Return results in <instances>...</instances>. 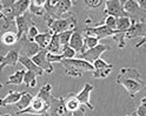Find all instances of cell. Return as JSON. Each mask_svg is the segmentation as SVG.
Returning a JSON list of instances; mask_svg holds the SVG:
<instances>
[{
  "label": "cell",
  "mask_w": 146,
  "mask_h": 116,
  "mask_svg": "<svg viewBox=\"0 0 146 116\" xmlns=\"http://www.w3.org/2000/svg\"><path fill=\"white\" fill-rule=\"evenodd\" d=\"M146 34V22L144 21H137L135 19H132V25L125 33V40H131L134 38L144 37Z\"/></svg>",
  "instance_id": "12"
},
{
  "label": "cell",
  "mask_w": 146,
  "mask_h": 116,
  "mask_svg": "<svg viewBox=\"0 0 146 116\" xmlns=\"http://www.w3.org/2000/svg\"><path fill=\"white\" fill-rule=\"evenodd\" d=\"M115 82L117 85L123 86L132 99H135L140 92L146 90V81L141 79L140 73L135 68L123 67L115 79Z\"/></svg>",
  "instance_id": "1"
},
{
  "label": "cell",
  "mask_w": 146,
  "mask_h": 116,
  "mask_svg": "<svg viewBox=\"0 0 146 116\" xmlns=\"http://www.w3.org/2000/svg\"><path fill=\"white\" fill-rule=\"evenodd\" d=\"M86 33V32H85ZM99 39L97 37H94V35L92 34H90V33H86L84 35V52L87 50V49H91V48H93L96 46H98L99 45ZM83 52V53H84Z\"/></svg>",
  "instance_id": "29"
},
{
  "label": "cell",
  "mask_w": 146,
  "mask_h": 116,
  "mask_svg": "<svg viewBox=\"0 0 146 116\" xmlns=\"http://www.w3.org/2000/svg\"><path fill=\"white\" fill-rule=\"evenodd\" d=\"M47 26L50 27L51 32L53 34H60L62 32L70 31L68 28L72 27L73 29L77 26V19L74 14H70L67 18H62V19H52V18H46Z\"/></svg>",
  "instance_id": "3"
},
{
  "label": "cell",
  "mask_w": 146,
  "mask_h": 116,
  "mask_svg": "<svg viewBox=\"0 0 146 116\" xmlns=\"http://www.w3.org/2000/svg\"><path fill=\"white\" fill-rule=\"evenodd\" d=\"M52 35H53V33L51 31L50 32H45V33H39L34 38V42L38 45L41 49H46L50 41H51V39H52Z\"/></svg>",
  "instance_id": "23"
},
{
  "label": "cell",
  "mask_w": 146,
  "mask_h": 116,
  "mask_svg": "<svg viewBox=\"0 0 146 116\" xmlns=\"http://www.w3.org/2000/svg\"><path fill=\"white\" fill-rule=\"evenodd\" d=\"M61 49H62V47L60 45L59 34H53L46 50L48 53H52V54H61Z\"/></svg>",
  "instance_id": "26"
},
{
  "label": "cell",
  "mask_w": 146,
  "mask_h": 116,
  "mask_svg": "<svg viewBox=\"0 0 146 116\" xmlns=\"http://www.w3.org/2000/svg\"><path fill=\"white\" fill-rule=\"evenodd\" d=\"M73 3L71 0H59L57 3L56 7L53 11V19H62V16L65 14H70L68 11L71 10Z\"/></svg>",
  "instance_id": "16"
},
{
  "label": "cell",
  "mask_w": 146,
  "mask_h": 116,
  "mask_svg": "<svg viewBox=\"0 0 146 116\" xmlns=\"http://www.w3.org/2000/svg\"><path fill=\"white\" fill-rule=\"evenodd\" d=\"M86 33H90L97 37L99 40L102 39H105V38H108V37H113L115 34V31L107 27L105 25H100V26H93V27H86L84 29Z\"/></svg>",
  "instance_id": "15"
},
{
  "label": "cell",
  "mask_w": 146,
  "mask_h": 116,
  "mask_svg": "<svg viewBox=\"0 0 146 116\" xmlns=\"http://www.w3.org/2000/svg\"><path fill=\"white\" fill-rule=\"evenodd\" d=\"M3 87H4V85H3L1 82H0V90H1V89H3Z\"/></svg>",
  "instance_id": "45"
},
{
  "label": "cell",
  "mask_w": 146,
  "mask_h": 116,
  "mask_svg": "<svg viewBox=\"0 0 146 116\" xmlns=\"http://www.w3.org/2000/svg\"><path fill=\"white\" fill-rule=\"evenodd\" d=\"M93 77L94 79H106L111 70L113 69V65L108 64L102 58L98 59L97 61L93 62Z\"/></svg>",
  "instance_id": "8"
},
{
  "label": "cell",
  "mask_w": 146,
  "mask_h": 116,
  "mask_svg": "<svg viewBox=\"0 0 146 116\" xmlns=\"http://www.w3.org/2000/svg\"><path fill=\"white\" fill-rule=\"evenodd\" d=\"M65 106H66L67 110L71 111V113H74V111H77L81 108V104L78 101L77 96L74 94H70L65 97Z\"/></svg>",
  "instance_id": "25"
},
{
  "label": "cell",
  "mask_w": 146,
  "mask_h": 116,
  "mask_svg": "<svg viewBox=\"0 0 146 116\" xmlns=\"http://www.w3.org/2000/svg\"><path fill=\"white\" fill-rule=\"evenodd\" d=\"M84 4L90 10H97V8H100L103 5H105V1L104 0H85Z\"/></svg>",
  "instance_id": "34"
},
{
  "label": "cell",
  "mask_w": 146,
  "mask_h": 116,
  "mask_svg": "<svg viewBox=\"0 0 146 116\" xmlns=\"http://www.w3.org/2000/svg\"><path fill=\"white\" fill-rule=\"evenodd\" d=\"M50 116H71L72 113L67 110L65 106V97H54L52 96L48 108Z\"/></svg>",
  "instance_id": "6"
},
{
  "label": "cell",
  "mask_w": 146,
  "mask_h": 116,
  "mask_svg": "<svg viewBox=\"0 0 146 116\" xmlns=\"http://www.w3.org/2000/svg\"><path fill=\"white\" fill-rule=\"evenodd\" d=\"M19 58H20V50L18 46L17 48L8 50L6 55L0 56V72H3L6 66H10V67L15 66L19 62Z\"/></svg>",
  "instance_id": "11"
},
{
  "label": "cell",
  "mask_w": 146,
  "mask_h": 116,
  "mask_svg": "<svg viewBox=\"0 0 146 116\" xmlns=\"http://www.w3.org/2000/svg\"><path fill=\"white\" fill-rule=\"evenodd\" d=\"M123 8L125 13L127 14V16L132 18V19H134V16L139 15L141 13L137 0H125V1H123Z\"/></svg>",
  "instance_id": "17"
},
{
  "label": "cell",
  "mask_w": 146,
  "mask_h": 116,
  "mask_svg": "<svg viewBox=\"0 0 146 116\" xmlns=\"http://www.w3.org/2000/svg\"><path fill=\"white\" fill-rule=\"evenodd\" d=\"M30 4H31V0H18V1H14L12 6V15L14 18L24 15L29 11Z\"/></svg>",
  "instance_id": "19"
},
{
  "label": "cell",
  "mask_w": 146,
  "mask_h": 116,
  "mask_svg": "<svg viewBox=\"0 0 146 116\" xmlns=\"http://www.w3.org/2000/svg\"><path fill=\"white\" fill-rule=\"evenodd\" d=\"M24 83L26 85V87L29 88H35L36 86V75L33 72H25V76H24Z\"/></svg>",
  "instance_id": "32"
},
{
  "label": "cell",
  "mask_w": 146,
  "mask_h": 116,
  "mask_svg": "<svg viewBox=\"0 0 146 116\" xmlns=\"http://www.w3.org/2000/svg\"><path fill=\"white\" fill-rule=\"evenodd\" d=\"M68 46L74 49L76 53L77 52H79V53L84 52V37L79 31H76L74 33L72 34Z\"/></svg>",
  "instance_id": "18"
},
{
  "label": "cell",
  "mask_w": 146,
  "mask_h": 116,
  "mask_svg": "<svg viewBox=\"0 0 146 116\" xmlns=\"http://www.w3.org/2000/svg\"><path fill=\"white\" fill-rule=\"evenodd\" d=\"M132 25V18L129 16H123V18H118L117 19V26H115V31L119 33H126L129 31V28Z\"/></svg>",
  "instance_id": "27"
},
{
  "label": "cell",
  "mask_w": 146,
  "mask_h": 116,
  "mask_svg": "<svg viewBox=\"0 0 146 116\" xmlns=\"http://www.w3.org/2000/svg\"><path fill=\"white\" fill-rule=\"evenodd\" d=\"M71 116H85V109L83 108V107H81L79 110H77V111H74V113H72Z\"/></svg>",
  "instance_id": "42"
},
{
  "label": "cell",
  "mask_w": 146,
  "mask_h": 116,
  "mask_svg": "<svg viewBox=\"0 0 146 116\" xmlns=\"http://www.w3.org/2000/svg\"><path fill=\"white\" fill-rule=\"evenodd\" d=\"M32 61L38 66L40 69H42L44 72H46L51 74L53 72V65L47 60V50L46 49H41L38 54H35L32 58Z\"/></svg>",
  "instance_id": "13"
},
{
  "label": "cell",
  "mask_w": 146,
  "mask_h": 116,
  "mask_svg": "<svg viewBox=\"0 0 146 116\" xmlns=\"http://www.w3.org/2000/svg\"><path fill=\"white\" fill-rule=\"evenodd\" d=\"M24 92H8V94L4 97L0 99V107H7L11 104H17L21 99V96L24 95Z\"/></svg>",
  "instance_id": "21"
},
{
  "label": "cell",
  "mask_w": 146,
  "mask_h": 116,
  "mask_svg": "<svg viewBox=\"0 0 146 116\" xmlns=\"http://www.w3.org/2000/svg\"><path fill=\"white\" fill-rule=\"evenodd\" d=\"M143 46H146V34L143 37V39L135 45V48H141Z\"/></svg>",
  "instance_id": "41"
},
{
  "label": "cell",
  "mask_w": 146,
  "mask_h": 116,
  "mask_svg": "<svg viewBox=\"0 0 146 116\" xmlns=\"http://www.w3.org/2000/svg\"><path fill=\"white\" fill-rule=\"evenodd\" d=\"M135 113L138 116H146V96L140 100V104L135 109Z\"/></svg>",
  "instance_id": "38"
},
{
  "label": "cell",
  "mask_w": 146,
  "mask_h": 116,
  "mask_svg": "<svg viewBox=\"0 0 146 116\" xmlns=\"http://www.w3.org/2000/svg\"><path fill=\"white\" fill-rule=\"evenodd\" d=\"M18 41H19V39H18L17 37V34L11 32V31H7L3 34V37H1V42L4 46H13V45H15Z\"/></svg>",
  "instance_id": "30"
},
{
  "label": "cell",
  "mask_w": 146,
  "mask_h": 116,
  "mask_svg": "<svg viewBox=\"0 0 146 116\" xmlns=\"http://www.w3.org/2000/svg\"><path fill=\"white\" fill-rule=\"evenodd\" d=\"M24 76H25V70H18V72L13 73L11 76H8L6 80V85H17L20 86L24 83Z\"/></svg>",
  "instance_id": "28"
},
{
  "label": "cell",
  "mask_w": 146,
  "mask_h": 116,
  "mask_svg": "<svg viewBox=\"0 0 146 116\" xmlns=\"http://www.w3.org/2000/svg\"><path fill=\"white\" fill-rule=\"evenodd\" d=\"M125 116H138V115H137V113H135V111H133L131 115H125Z\"/></svg>",
  "instance_id": "44"
},
{
  "label": "cell",
  "mask_w": 146,
  "mask_h": 116,
  "mask_svg": "<svg viewBox=\"0 0 146 116\" xmlns=\"http://www.w3.org/2000/svg\"><path fill=\"white\" fill-rule=\"evenodd\" d=\"M106 15H112L114 18H123L127 16L123 8V1L119 0H106L105 1V10H104ZM130 18V16H129Z\"/></svg>",
  "instance_id": "9"
},
{
  "label": "cell",
  "mask_w": 146,
  "mask_h": 116,
  "mask_svg": "<svg viewBox=\"0 0 146 116\" xmlns=\"http://www.w3.org/2000/svg\"><path fill=\"white\" fill-rule=\"evenodd\" d=\"M0 19L5 20V14H4V6L1 4V0H0Z\"/></svg>",
  "instance_id": "43"
},
{
  "label": "cell",
  "mask_w": 146,
  "mask_h": 116,
  "mask_svg": "<svg viewBox=\"0 0 146 116\" xmlns=\"http://www.w3.org/2000/svg\"><path fill=\"white\" fill-rule=\"evenodd\" d=\"M105 26H107V27L110 28H112L115 31V26H117V18L112 16V15H106L105 18V20H104V24Z\"/></svg>",
  "instance_id": "36"
},
{
  "label": "cell",
  "mask_w": 146,
  "mask_h": 116,
  "mask_svg": "<svg viewBox=\"0 0 146 116\" xmlns=\"http://www.w3.org/2000/svg\"><path fill=\"white\" fill-rule=\"evenodd\" d=\"M61 55H62L64 59H74L76 50L73 48H71L70 46H65L61 49Z\"/></svg>",
  "instance_id": "35"
},
{
  "label": "cell",
  "mask_w": 146,
  "mask_h": 116,
  "mask_svg": "<svg viewBox=\"0 0 146 116\" xmlns=\"http://www.w3.org/2000/svg\"><path fill=\"white\" fill-rule=\"evenodd\" d=\"M38 34H39L38 27H36L35 25H33V26H31V27L29 28V31H27L26 37H27V39H29L30 41H34V38H35Z\"/></svg>",
  "instance_id": "37"
},
{
  "label": "cell",
  "mask_w": 146,
  "mask_h": 116,
  "mask_svg": "<svg viewBox=\"0 0 146 116\" xmlns=\"http://www.w3.org/2000/svg\"><path fill=\"white\" fill-rule=\"evenodd\" d=\"M19 62H20V64H21L27 70H29V72H33L36 76H41V75L44 74V70L40 69L38 66H36L34 62L32 61L31 58H27V56H25V55H20Z\"/></svg>",
  "instance_id": "20"
},
{
  "label": "cell",
  "mask_w": 146,
  "mask_h": 116,
  "mask_svg": "<svg viewBox=\"0 0 146 116\" xmlns=\"http://www.w3.org/2000/svg\"><path fill=\"white\" fill-rule=\"evenodd\" d=\"M76 32V29H70V31H66V32H62L59 34V40H60V45L61 47H65V46H68L70 43V40H71V37L72 34Z\"/></svg>",
  "instance_id": "33"
},
{
  "label": "cell",
  "mask_w": 146,
  "mask_h": 116,
  "mask_svg": "<svg viewBox=\"0 0 146 116\" xmlns=\"http://www.w3.org/2000/svg\"><path fill=\"white\" fill-rule=\"evenodd\" d=\"M32 100H33V96H32L30 93H27V92L25 90V93H24V95L21 96V99L19 100V102H18L17 104H14V110H15V113H17V111L25 110L26 108H29L30 104H31V102H32Z\"/></svg>",
  "instance_id": "24"
},
{
  "label": "cell",
  "mask_w": 146,
  "mask_h": 116,
  "mask_svg": "<svg viewBox=\"0 0 146 116\" xmlns=\"http://www.w3.org/2000/svg\"><path fill=\"white\" fill-rule=\"evenodd\" d=\"M93 89H94L93 85L86 82V83L84 85V88L81 89V92L76 95L77 99H78V101L80 102V104H81V106H86L87 108H88L90 110H92V111L94 110V106L91 103V93H92Z\"/></svg>",
  "instance_id": "14"
},
{
  "label": "cell",
  "mask_w": 146,
  "mask_h": 116,
  "mask_svg": "<svg viewBox=\"0 0 146 116\" xmlns=\"http://www.w3.org/2000/svg\"><path fill=\"white\" fill-rule=\"evenodd\" d=\"M14 25H15V27H17V29H18L17 37H18V39L20 40L21 37H24V35L27 33V31H29V28L31 27V26L34 25V22L32 21L31 14L25 13L24 15H20V16L15 18Z\"/></svg>",
  "instance_id": "10"
},
{
  "label": "cell",
  "mask_w": 146,
  "mask_h": 116,
  "mask_svg": "<svg viewBox=\"0 0 146 116\" xmlns=\"http://www.w3.org/2000/svg\"><path fill=\"white\" fill-rule=\"evenodd\" d=\"M45 1L46 0H31L30 8H29L30 14L36 15V16L46 15V12H45Z\"/></svg>",
  "instance_id": "22"
},
{
  "label": "cell",
  "mask_w": 146,
  "mask_h": 116,
  "mask_svg": "<svg viewBox=\"0 0 146 116\" xmlns=\"http://www.w3.org/2000/svg\"><path fill=\"white\" fill-rule=\"evenodd\" d=\"M47 60L48 62H51V64H53V62H60L64 60L62 55L61 54H52V53H48L47 52Z\"/></svg>",
  "instance_id": "39"
},
{
  "label": "cell",
  "mask_w": 146,
  "mask_h": 116,
  "mask_svg": "<svg viewBox=\"0 0 146 116\" xmlns=\"http://www.w3.org/2000/svg\"><path fill=\"white\" fill-rule=\"evenodd\" d=\"M48 108H50V104L46 101L40 99V97H38V96H35V97H33V100H32L29 108H26L25 110H21V111H17V114L18 115L31 114V115H45V116H47Z\"/></svg>",
  "instance_id": "4"
},
{
  "label": "cell",
  "mask_w": 146,
  "mask_h": 116,
  "mask_svg": "<svg viewBox=\"0 0 146 116\" xmlns=\"http://www.w3.org/2000/svg\"><path fill=\"white\" fill-rule=\"evenodd\" d=\"M60 64L72 77H81L84 72H93V65L83 59H64Z\"/></svg>",
  "instance_id": "2"
},
{
  "label": "cell",
  "mask_w": 146,
  "mask_h": 116,
  "mask_svg": "<svg viewBox=\"0 0 146 116\" xmlns=\"http://www.w3.org/2000/svg\"><path fill=\"white\" fill-rule=\"evenodd\" d=\"M51 90H52V86H51V83H46L45 86H42L41 88H40V90L38 92V94H36V96L38 97H40V99H42V100H45L48 104H50V102H51V99H52V94H51Z\"/></svg>",
  "instance_id": "31"
},
{
  "label": "cell",
  "mask_w": 146,
  "mask_h": 116,
  "mask_svg": "<svg viewBox=\"0 0 146 116\" xmlns=\"http://www.w3.org/2000/svg\"><path fill=\"white\" fill-rule=\"evenodd\" d=\"M4 116H11V115H10V114H5Z\"/></svg>",
  "instance_id": "46"
},
{
  "label": "cell",
  "mask_w": 146,
  "mask_h": 116,
  "mask_svg": "<svg viewBox=\"0 0 146 116\" xmlns=\"http://www.w3.org/2000/svg\"><path fill=\"white\" fill-rule=\"evenodd\" d=\"M138 5H139V8L140 11L146 13V0H139L138 1Z\"/></svg>",
  "instance_id": "40"
},
{
  "label": "cell",
  "mask_w": 146,
  "mask_h": 116,
  "mask_svg": "<svg viewBox=\"0 0 146 116\" xmlns=\"http://www.w3.org/2000/svg\"><path fill=\"white\" fill-rule=\"evenodd\" d=\"M18 47H19V50H20V55H25L31 59L41 50V48L34 41H30L27 39L26 34L18 41Z\"/></svg>",
  "instance_id": "5"
},
{
  "label": "cell",
  "mask_w": 146,
  "mask_h": 116,
  "mask_svg": "<svg viewBox=\"0 0 146 116\" xmlns=\"http://www.w3.org/2000/svg\"><path fill=\"white\" fill-rule=\"evenodd\" d=\"M108 49H110V46H106V45H104V43H99L98 46L91 48V49H87L84 53H81L80 59L90 62V64H93L94 61H97L98 59L102 58V55Z\"/></svg>",
  "instance_id": "7"
}]
</instances>
